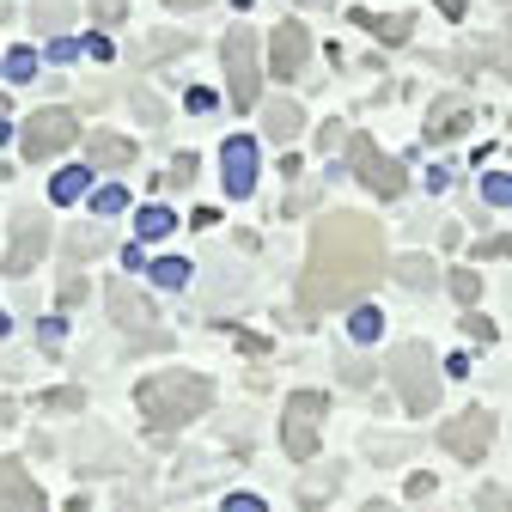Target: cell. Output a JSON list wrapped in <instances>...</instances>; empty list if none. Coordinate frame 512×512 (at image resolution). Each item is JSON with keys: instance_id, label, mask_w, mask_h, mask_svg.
<instances>
[{"instance_id": "cell-1", "label": "cell", "mask_w": 512, "mask_h": 512, "mask_svg": "<svg viewBox=\"0 0 512 512\" xmlns=\"http://www.w3.org/2000/svg\"><path fill=\"white\" fill-rule=\"evenodd\" d=\"M384 275V226L336 208L311 226V256H305V281H299V311L324 317L336 305H360L366 287Z\"/></svg>"}, {"instance_id": "cell-2", "label": "cell", "mask_w": 512, "mask_h": 512, "mask_svg": "<svg viewBox=\"0 0 512 512\" xmlns=\"http://www.w3.org/2000/svg\"><path fill=\"white\" fill-rule=\"evenodd\" d=\"M135 403H141V415L153 421V433L171 439L183 421H196V415L214 403V384H208L202 372H153V378H141Z\"/></svg>"}, {"instance_id": "cell-3", "label": "cell", "mask_w": 512, "mask_h": 512, "mask_svg": "<svg viewBox=\"0 0 512 512\" xmlns=\"http://www.w3.org/2000/svg\"><path fill=\"white\" fill-rule=\"evenodd\" d=\"M384 372H391V384H397V397H403V409H409V415H427V409L439 403L433 354H427L421 342H397V348H391V360H384Z\"/></svg>"}, {"instance_id": "cell-4", "label": "cell", "mask_w": 512, "mask_h": 512, "mask_svg": "<svg viewBox=\"0 0 512 512\" xmlns=\"http://www.w3.org/2000/svg\"><path fill=\"white\" fill-rule=\"evenodd\" d=\"M104 305H110L116 330H122L128 342H141V348H165V342H171V336L159 330V311H153V299H147L135 281H110V287H104Z\"/></svg>"}, {"instance_id": "cell-5", "label": "cell", "mask_w": 512, "mask_h": 512, "mask_svg": "<svg viewBox=\"0 0 512 512\" xmlns=\"http://www.w3.org/2000/svg\"><path fill=\"white\" fill-rule=\"evenodd\" d=\"M220 61H226V98H232L238 110H250V104H256V86H263V55H256V31L232 25L226 43H220Z\"/></svg>"}, {"instance_id": "cell-6", "label": "cell", "mask_w": 512, "mask_h": 512, "mask_svg": "<svg viewBox=\"0 0 512 512\" xmlns=\"http://www.w3.org/2000/svg\"><path fill=\"white\" fill-rule=\"evenodd\" d=\"M330 415V397L324 391H293L287 409H281V445L293 464H311L317 458V421Z\"/></svg>"}, {"instance_id": "cell-7", "label": "cell", "mask_w": 512, "mask_h": 512, "mask_svg": "<svg viewBox=\"0 0 512 512\" xmlns=\"http://www.w3.org/2000/svg\"><path fill=\"white\" fill-rule=\"evenodd\" d=\"M348 165H354V177L372 189V196H384V202H397L403 196V165L391 159V153H378V141L372 135H348Z\"/></svg>"}, {"instance_id": "cell-8", "label": "cell", "mask_w": 512, "mask_h": 512, "mask_svg": "<svg viewBox=\"0 0 512 512\" xmlns=\"http://www.w3.org/2000/svg\"><path fill=\"white\" fill-rule=\"evenodd\" d=\"M74 141H80V116H74V110H37V116L25 122V135H19V147H25L31 165L55 159L61 147H74Z\"/></svg>"}, {"instance_id": "cell-9", "label": "cell", "mask_w": 512, "mask_h": 512, "mask_svg": "<svg viewBox=\"0 0 512 512\" xmlns=\"http://www.w3.org/2000/svg\"><path fill=\"white\" fill-rule=\"evenodd\" d=\"M439 445H445L452 458H464V464H482V452L494 445V415H488V409H464L458 421L439 427Z\"/></svg>"}, {"instance_id": "cell-10", "label": "cell", "mask_w": 512, "mask_h": 512, "mask_svg": "<svg viewBox=\"0 0 512 512\" xmlns=\"http://www.w3.org/2000/svg\"><path fill=\"white\" fill-rule=\"evenodd\" d=\"M305 61H311V31H305L299 19H281V25L269 31V74H275V80H299Z\"/></svg>"}, {"instance_id": "cell-11", "label": "cell", "mask_w": 512, "mask_h": 512, "mask_svg": "<svg viewBox=\"0 0 512 512\" xmlns=\"http://www.w3.org/2000/svg\"><path fill=\"white\" fill-rule=\"evenodd\" d=\"M49 250V226L43 214H19L13 220V250H7V275H31V263Z\"/></svg>"}, {"instance_id": "cell-12", "label": "cell", "mask_w": 512, "mask_h": 512, "mask_svg": "<svg viewBox=\"0 0 512 512\" xmlns=\"http://www.w3.org/2000/svg\"><path fill=\"white\" fill-rule=\"evenodd\" d=\"M0 512H43V488L19 458H0Z\"/></svg>"}, {"instance_id": "cell-13", "label": "cell", "mask_w": 512, "mask_h": 512, "mask_svg": "<svg viewBox=\"0 0 512 512\" xmlns=\"http://www.w3.org/2000/svg\"><path fill=\"white\" fill-rule=\"evenodd\" d=\"M220 165H226V189L244 202L250 189H256V141H250V135H232V141L220 147Z\"/></svg>"}, {"instance_id": "cell-14", "label": "cell", "mask_w": 512, "mask_h": 512, "mask_svg": "<svg viewBox=\"0 0 512 512\" xmlns=\"http://www.w3.org/2000/svg\"><path fill=\"white\" fill-rule=\"evenodd\" d=\"M464 128H470V104L464 98H439L427 110V141H452V135H464Z\"/></svg>"}, {"instance_id": "cell-15", "label": "cell", "mask_w": 512, "mask_h": 512, "mask_svg": "<svg viewBox=\"0 0 512 512\" xmlns=\"http://www.w3.org/2000/svg\"><path fill=\"white\" fill-rule=\"evenodd\" d=\"M86 153H92V165H104V171L135 165V141H128V135H104V128H92V135H86Z\"/></svg>"}, {"instance_id": "cell-16", "label": "cell", "mask_w": 512, "mask_h": 512, "mask_svg": "<svg viewBox=\"0 0 512 512\" xmlns=\"http://www.w3.org/2000/svg\"><path fill=\"white\" fill-rule=\"evenodd\" d=\"M263 128H269V141H281V147H287L299 128H305V110H299L293 98H275V104L263 110Z\"/></svg>"}, {"instance_id": "cell-17", "label": "cell", "mask_w": 512, "mask_h": 512, "mask_svg": "<svg viewBox=\"0 0 512 512\" xmlns=\"http://www.w3.org/2000/svg\"><path fill=\"white\" fill-rule=\"evenodd\" d=\"M354 25H360V31H372L378 43H391V49H397V43H409V31H415V19H409V13L378 19V13H360V7H354Z\"/></svg>"}, {"instance_id": "cell-18", "label": "cell", "mask_w": 512, "mask_h": 512, "mask_svg": "<svg viewBox=\"0 0 512 512\" xmlns=\"http://www.w3.org/2000/svg\"><path fill=\"white\" fill-rule=\"evenodd\" d=\"M86 183H92V171H86V165H68V171H55L49 196H55V202H80V196H86Z\"/></svg>"}, {"instance_id": "cell-19", "label": "cell", "mask_w": 512, "mask_h": 512, "mask_svg": "<svg viewBox=\"0 0 512 512\" xmlns=\"http://www.w3.org/2000/svg\"><path fill=\"white\" fill-rule=\"evenodd\" d=\"M31 19H37V31H68L74 25V0H37Z\"/></svg>"}, {"instance_id": "cell-20", "label": "cell", "mask_w": 512, "mask_h": 512, "mask_svg": "<svg viewBox=\"0 0 512 512\" xmlns=\"http://www.w3.org/2000/svg\"><path fill=\"white\" fill-rule=\"evenodd\" d=\"M135 226H141V238H165V232H177V214H171V208H159V202H147Z\"/></svg>"}, {"instance_id": "cell-21", "label": "cell", "mask_w": 512, "mask_h": 512, "mask_svg": "<svg viewBox=\"0 0 512 512\" xmlns=\"http://www.w3.org/2000/svg\"><path fill=\"white\" fill-rule=\"evenodd\" d=\"M482 202L488 208H512V171H488L482 177Z\"/></svg>"}, {"instance_id": "cell-22", "label": "cell", "mask_w": 512, "mask_h": 512, "mask_svg": "<svg viewBox=\"0 0 512 512\" xmlns=\"http://www.w3.org/2000/svg\"><path fill=\"white\" fill-rule=\"evenodd\" d=\"M397 281H409V287H433V263H427V256H397Z\"/></svg>"}, {"instance_id": "cell-23", "label": "cell", "mask_w": 512, "mask_h": 512, "mask_svg": "<svg viewBox=\"0 0 512 512\" xmlns=\"http://www.w3.org/2000/svg\"><path fill=\"white\" fill-rule=\"evenodd\" d=\"M159 287H189V263H183V256H165V263H153L147 269Z\"/></svg>"}, {"instance_id": "cell-24", "label": "cell", "mask_w": 512, "mask_h": 512, "mask_svg": "<svg viewBox=\"0 0 512 512\" xmlns=\"http://www.w3.org/2000/svg\"><path fill=\"white\" fill-rule=\"evenodd\" d=\"M7 80H37V49H7Z\"/></svg>"}, {"instance_id": "cell-25", "label": "cell", "mask_w": 512, "mask_h": 512, "mask_svg": "<svg viewBox=\"0 0 512 512\" xmlns=\"http://www.w3.org/2000/svg\"><path fill=\"white\" fill-rule=\"evenodd\" d=\"M122 208H128V189H122V183H104L98 196H92V214H104V220H110V214H122Z\"/></svg>"}, {"instance_id": "cell-26", "label": "cell", "mask_w": 512, "mask_h": 512, "mask_svg": "<svg viewBox=\"0 0 512 512\" xmlns=\"http://www.w3.org/2000/svg\"><path fill=\"white\" fill-rule=\"evenodd\" d=\"M378 330H384V317H378L372 305H360L354 324H348V336H354V342H378Z\"/></svg>"}, {"instance_id": "cell-27", "label": "cell", "mask_w": 512, "mask_h": 512, "mask_svg": "<svg viewBox=\"0 0 512 512\" xmlns=\"http://www.w3.org/2000/svg\"><path fill=\"white\" fill-rule=\"evenodd\" d=\"M476 293H482V281H476L470 269H452V299H458V305H476Z\"/></svg>"}, {"instance_id": "cell-28", "label": "cell", "mask_w": 512, "mask_h": 512, "mask_svg": "<svg viewBox=\"0 0 512 512\" xmlns=\"http://www.w3.org/2000/svg\"><path fill=\"white\" fill-rule=\"evenodd\" d=\"M464 336L488 348V342H494V324H488V317H482V311H464Z\"/></svg>"}, {"instance_id": "cell-29", "label": "cell", "mask_w": 512, "mask_h": 512, "mask_svg": "<svg viewBox=\"0 0 512 512\" xmlns=\"http://www.w3.org/2000/svg\"><path fill=\"white\" fill-rule=\"evenodd\" d=\"M165 183H177V189H189V183H196V153L171 159V177H165Z\"/></svg>"}, {"instance_id": "cell-30", "label": "cell", "mask_w": 512, "mask_h": 512, "mask_svg": "<svg viewBox=\"0 0 512 512\" xmlns=\"http://www.w3.org/2000/svg\"><path fill=\"white\" fill-rule=\"evenodd\" d=\"M482 512H512V494H500V488H482V500H476Z\"/></svg>"}, {"instance_id": "cell-31", "label": "cell", "mask_w": 512, "mask_h": 512, "mask_svg": "<svg viewBox=\"0 0 512 512\" xmlns=\"http://www.w3.org/2000/svg\"><path fill=\"white\" fill-rule=\"evenodd\" d=\"M220 512H269V506H263V500H256V494H232V500H226Z\"/></svg>"}, {"instance_id": "cell-32", "label": "cell", "mask_w": 512, "mask_h": 512, "mask_svg": "<svg viewBox=\"0 0 512 512\" xmlns=\"http://www.w3.org/2000/svg\"><path fill=\"white\" fill-rule=\"evenodd\" d=\"M74 55H80L74 37H55V43H49V61H74Z\"/></svg>"}, {"instance_id": "cell-33", "label": "cell", "mask_w": 512, "mask_h": 512, "mask_svg": "<svg viewBox=\"0 0 512 512\" xmlns=\"http://www.w3.org/2000/svg\"><path fill=\"white\" fill-rule=\"evenodd\" d=\"M43 409H80V391H49Z\"/></svg>"}, {"instance_id": "cell-34", "label": "cell", "mask_w": 512, "mask_h": 512, "mask_svg": "<svg viewBox=\"0 0 512 512\" xmlns=\"http://www.w3.org/2000/svg\"><path fill=\"white\" fill-rule=\"evenodd\" d=\"M37 342H43V348H55V342H61V317H49V324H37Z\"/></svg>"}, {"instance_id": "cell-35", "label": "cell", "mask_w": 512, "mask_h": 512, "mask_svg": "<svg viewBox=\"0 0 512 512\" xmlns=\"http://www.w3.org/2000/svg\"><path fill=\"white\" fill-rule=\"evenodd\" d=\"M122 7H128V0H98V19H104V25H116V19H122Z\"/></svg>"}, {"instance_id": "cell-36", "label": "cell", "mask_w": 512, "mask_h": 512, "mask_svg": "<svg viewBox=\"0 0 512 512\" xmlns=\"http://www.w3.org/2000/svg\"><path fill=\"white\" fill-rule=\"evenodd\" d=\"M433 7H439L445 19H464V13H470V0H433Z\"/></svg>"}, {"instance_id": "cell-37", "label": "cell", "mask_w": 512, "mask_h": 512, "mask_svg": "<svg viewBox=\"0 0 512 512\" xmlns=\"http://www.w3.org/2000/svg\"><path fill=\"white\" fill-rule=\"evenodd\" d=\"M86 55L92 61H110V37H86Z\"/></svg>"}, {"instance_id": "cell-38", "label": "cell", "mask_w": 512, "mask_h": 512, "mask_svg": "<svg viewBox=\"0 0 512 512\" xmlns=\"http://www.w3.org/2000/svg\"><path fill=\"white\" fill-rule=\"evenodd\" d=\"M482 256H512V232H506V238H488V244H482Z\"/></svg>"}, {"instance_id": "cell-39", "label": "cell", "mask_w": 512, "mask_h": 512, "mask_svg": "<svg viewBox=\"0 0 512 512\" xmlns=\"http://www.w3.org/2000/svg\"><path fill=\"white\" fill-rule=\"evenodd\" d=\"M165 7H177V13L189 7V13H196V7H208V0H165Z\"/></svg>"}, {"instance_id": "cell-40", "label": "cell", "mask_w": 512, "mask_h": 512, "mask_svg": "<svg viewBox=\"0 0 512 512\" xmlns=\"http://www.w3.org/2000/svg\"><path fill=\"white\" fill-rule=\"evenodd\" d=\"M7 135H13V128H7V116H0V141H7Z\"/></svg>"}, {"instance_id": "cell-41", "label": "cell", "mask_w": 512, "mask_h": 512, "mask_svg": "<svg viewBox=\"0 0 512 512\" xmlns=\"http://www.w3.org/2000/svg\"><path fill=\"white\" fill-rule=\"evenodd\" d=\"M7 330H13V324H7V311H0V336H7Z\"/></svg>"}, {"instance_id": "cell-42", "label": "cell", "mask_w": 512, "mask_h": 512, "mask_svg": "<svg viewBox=\"0 0 512 512\" xmlns=\"http://www.w3.org/2000/svg\"><path fill=\"white\" fill-rule=\"evenodd\" d=\"M366 512H384V506H366Z\"/></svg>"}]
</instances>
